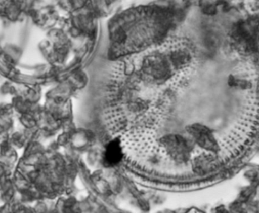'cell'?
Returning <instances> with one entry per match:
<instances>
[{
	"mask_svg": "<svg viewBox=\"0 0 259 213\" xmlns=\"http://www.w3.org/2000/svg\"><path fill=\"white\" fill-rule=\"evenodd\" d=\"M161 145L172 160L186 163L190 159L192 146L187 138L179 135H168L161 138Z\"/></svg>",
	"mask_w": 259,
	"mask_h": 213,
	"instance_id": "1",
	"label": "cell"
},
{
	"mask_svg": "<svg viewBox=\"0 0 259 213\" xmlns=\"http://www.w3.org/2000/svg\"><path fill=\"white\" fill-rule=\"evenodd\" d=\"M187 132L193 141L200 147L210 152H217L219 150V145L213 132L204 125L194 123L187 126Z\"/></svg>",
	"mask_w": 259,
	"mask_h": 213,
	"instance_id": "2",
	"label": "cell"
},
{
	"mask_svg": "<svg viewBox=\"0 0 259 213\" xmlns=\"http://www.w3.org/2000/svg\"><path fill=\"white\" fill-rule=\"evenodd\" d=\"M123 155L122 145L119 139L109 143L104 152V162L109 166L116 165L120 162Z\"/></svg>",
	"mask_w": 259,
	"mask_h": 213,
	"instance_id": "3",
	"label": "cell"
},
{
	"mask_svg": "<svg viewBox=\"0 0 259 213\" xmlns=\"http://www.w3.org/2000/svg\"><path fill=\"white\" fill-rule=\"evenodd\" d=\"M213 164V161H210V156L207 155L206 156L199 157L196 161H194V168L197 173L204 174L211 170Z\"/></svg>",
	"mask_w": 259,
	"mask_h": 213,
	"instance_id": "4",
	"label": "cell"
}]
</instances>
